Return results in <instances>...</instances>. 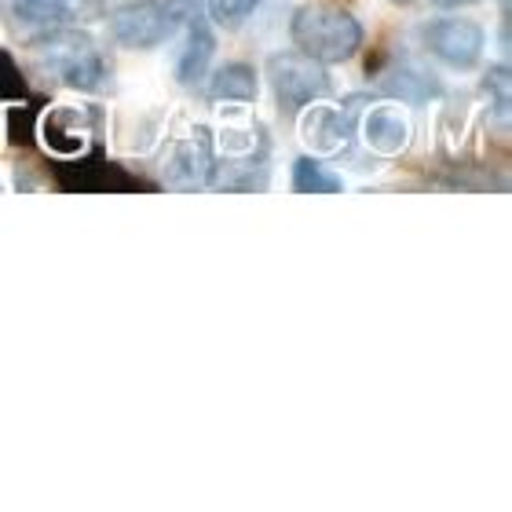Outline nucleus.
Here are the masks:
<instances>
[{
  "label": "nucleus",
  "instance_id": "9",
  "mask_svg": "<svg viewBox=\"0 0 512 512\" xmlns=\"http://www.w3.org/2000/svg\"><path fill=\"white\" fill-rule=\"evenodd\" d=\"M300 136L315 154H341L352 136V114H341L337 107H311L300 118Z\"/></svg>",
  "mask_w": 512,
  "mask_h": 512
},
{
  "label": "nucleus",
  "instance_id": "6",
  "mask_svg": "<svg viewBox=\"0 0 512 512\" xmlns=\"http://www.w3.org/2000/svg\"><path fill=\"white\" fill-rule=\"evenodd\" d=\"M428 48L454 70H472L483 55V30L469 19H439L428 26Z\"/></svg>",
  "mask_w": 512,
  "mask_h": 512
},
{
  "label": "nucleus",
  "instance_id": "12",
  "mask_svg": "<svg viewBox=\"0 0 512 512\" xmlns=\"http://www.w3.org/2000/svg\"><path fill=\"white\" fill-rule=\"evenodd\" d=\"M209 92H213V99H220V103H253V99H256L253 66H246V63L224 66V70L213 77Z\"/></svg>",
  "mask_w": 512,
  "mask_h": 512
},
{
  "label": "nucleus",
  "instance_id": "10",
  "mask_svg": "<svg viewBox=\"0 0 512 512\" xmlns=\"http://www.w3.org/2000/svg\"><path fill=\"white\" fill-rule=\"evenodd\" d=\"M187 22V44H183V55H180V66H176V74H180L183 85H194L198 77L205 74V66L213 59V30H209V22L202 15H194V19H183Z\"/></svg>",
  "mask_w": 512,
  "mask_h": 512
},
{
  "label": "nucleus",
  "instance_id": "13",
  "mask_svg": "<svg viewBox=\"0 0 512 512\" xmlns=\"http://www.w3.org/2000/svg\"><path fill=\"white\" fill-rule=\"evenodd\" d=\"M293 191L297 194H341L344 183L322 169L319 161L300 158L297 165H293Z\"/></svg>",
  "mask_w": 512,
  "mask_h": 512
},
{
  "label": "nucleus",
  "instance_id": "2",
  "mask_svg": "<svg viewBox=\"0 0 512 512\" xmlns=\"http://www.w3.org/2000/svg\"><path fill=\"white\" fill-rule=\"evenodd\" d=\"M37 59L52 77L70 88H99L107 81V59L88 33L59 30L37 44Z\"/></svg>",
  "mask_w": 512,
  "mask_h": 512
},
{
  "label": "nucleus",
  "instance_id": "3",
  "mask_svg": "<svg viewBox=\"0 0 512 512\" xmlns=\"http://www.w3.org/2000/svg\"><path fill=\"white\" fill-rule=\"evenodd\" d=\"M183 22V0H139L128 8L114 11V37L125 48H154V44L169 41Z\"/></svg>",
  "mask_w": 512,
  "mask_h": 512
},
{
  "label": "nucleus",
  "instance_id": "14",
  "mask_svg": "<svg viewBox=\"0 0 512 512\" xmlns=\"http://www.w3.org/2000/svg\"><path fill=\"white\" fill-rule=\"evenodd\" d=\"M205 4H209V15H213L220 26H231V30H235V26H242V22L264 4V0H205Z\"/></svg>",
  "mask_w": 512,
  "mask_h": 512
},
{
  "label": "nucleus",
  "instance_id": "4",
  "mask_svg": "<svg viewBox=\"0 0 512 512\" xmlns=\"http://www.w3.org/2000/svg\"><path fill=\"white\" fill-rule=\"evenodd\" d=\"M267 81H271L278 103L286 110H300V107H308V103H315V99H326L333 88L330 74L322 70V63H315V59L304 52L275 55V59L267 63Z\"/></svg>",
  "mask_w": 512,
  "mask_h": 512
},
{
  "label": "nucleus",
  "instance_id": "16",
  "mask_svg": "<svg viewBox=\"0 0 512 512\" xmlns=\"http://www.w3.org/2000/svg\"><path fill=\"white\" fill-rule=\"evenodd\" d=\"M395 4H410V0H395Z\"/></svg>",
  "mask_w": 512,
  "mask_h": 512
},
{
  "label": "nucleus",
  "instance_id": "15",
  "mask_svg": "<svg viewBox=\"0 0 512 512\" xmlns=\"http://www.w3.org/2000/svg\"><path fill=\"white\" fill-rule=\"evenodd\" d=\"M439 8H465V4H476V0H432Z\"/></svg>",
  "mask_w": 512,
  "mask_h": 512
},
{
  "label": "nucleus",
  "instance_id": "5",
  "mask_svg": "<svg viewBox=\"0 0 512 512\" xmlns=\"http://www.w3.org/2000/svg\"><path fill=\"white\" fill-rule=\"evenodd\" d=\"M209 172H213V139H209V128L191 125L187 136H180L172 143V154L165 161V180L176 191H198L209 183Z\"/></svg>",
  "mask_w": 512,
  "mask_h": 512
},
{
  "label": "nucleus",
  "instance_id": "1",
  "mask_svg": "<svg viewBox=\"0 0 512 512\" xmlns=\"http://www.w3.org/2000/svg\"><path fill=\"white\" fill-rule=\"evenodd\" d=\"M293 44L315 63H344L359 52L363 26L337 4H308L293 15Z\"/></svg>",
  "mask_w": 512,
  "mask_h": 512
},
{
  "label": "nucleus",
  "instance_id": "7",
  "mask_svg": "<svg viewBox=\"0 0 512 512\" xmlns=\"http://www.w3.org/2000/svg\"><path fill=\"white\" fill-rule=\"evenodd\" d=\"M11 15L22 26L55 30L63 22H85L99 15V0H11Z\"/></svg>",
  "mask_w": 512,
  "mask_h": 512
},
{
  "label": "nucleus",
  "instance_id": "8",
  "mask_svg": "<svg viewBox=\"0 0 512 512\" xmlns=\"http://www.w3.org/2000/svg\"><path fill=\"white\" fill-rule=\"evenodd\" d=\"M363 136H366V147L374 150V154H381V158L403 154L406 143H410V121H406L403 107H395V103L370 107L363 118Z\"/></svg>",
  "mask_w": 512,
  "mask_h": 512
},
{
  "label": "nucleus",
  "instance_id": "11",
  "mask_svg": "<svg viewBox=\"0 0 512 512\" xmlns=\"http://www.w3.org/2000/svg\"><path fill=\"white\" fill-rule=\"evenodd\" d=\"M85 118H81V110L74 107H59L52 110L48 118H44V143L59 154H77V150L85 147Z\"/></svg>",
  "mask_w": 512,
  "mask_h": 512
}]
</instances>
